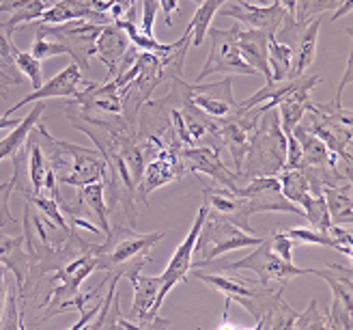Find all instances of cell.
Segmentation results:
<instances>
[{
	"mask_svg": "<svg viewBox=\"0 0 353 330\" xmlns=\"http://www.w3.org/2000/svg\"><path fill=\"white\" fill-rule=\"evenodd\" d=\"M5 300H7V279H5V268L0 266V320H3Z\"/></svg>",
	"mask_w": 353,
	"mask_h": 330,
	"instance_id": "7dc6e473",
	"label": "cell"
},
{
	"mask_svg": "<svg viewBox=\"0 0 353 330\" xmlns=\"http://www.w3.org/2000/svg\"><path fill=\"white\" fill-rule=\"evenodd\" d=\"M272 3H276V0H272Z\"/></svg>",
	"mask_w": 353,
	"mask_h": 330,
	"instance_id": "816d5d0a",
	"label": "cell"
},
{
	"mask_svg": "<svg viewBox=\"0 0 353 330\" xmlns=\"http://www.w3.org/2000/svg\"><path fill=\"white\" fill-rule=\"evenodd\" d=\"M52 3H54V0H5V3H0V13L3 11L11 13V17L5 22L7 32L13 37V30L17 26L32 22V20H39V17L43 15V11Z\"/></svg>",
	"mask_w": 353,
	"mask_h": 330,
	"instance_id": "4316f807",
	"label": "cell"
},
{
	"mask_svg": "<svg viewBox=\"0 0 353 330\" xmlns=\"http://www.w3.org/2000/svg\"><path fill=\"white\" fill-rule=\"evenodd\" d=\"M0 266L15 274V285L22 293L30 268V255L24 246V235H0Z\"/></svg>",
	"mask_w": 353,
	"mask_h": 330,
	"instance_id": "cb8c5ba5",
	"label": "cell"
},
{
	"mask_svg": "<svg viewBox=\"0 0 353 330\" xmlns=\"http://www.w3.org/2000/svg\"><path fill=\"white\" fill-rule=\"evenodd\" d=\"M105 5H108V15L112 17V22L134 20L136 0H105Z\"/></svg>",
	"mask_w": 353,
	"mask_h": 330,
	"instance_id": "b9f144b4",
	"label": "cell"
},
{
	"mask_svg": "<svg viewBox=\"0 0 353 330\" xmlns=\"http://www.w3.org/2000/svg\"><path fill=\"white\" fill-rule=\"evenodd\" d=\"M30 55H32L34 59H39V61H46V59L59 57V55H67V52H65V48H63L59 41L46 37V35H41V32L37 30V37H34V43H32Z\"/></svg>",
	"mask_w": 353,
	"mask_h": 330,
	"instance_id": "ab89813d",
	"label": "cell"
},
{
	"mask_svg": "<svg viewBox=\"0 0 353 330\" xmlns=\"http://www.w3.org/2000/svg\"><path fill=\"white\" fill-rule=\"evenodd\" d=\"M285 134H287V162L282 171L299 168L302 166V147H299V141L293 136V132H285Z\"/></svg>",
	"mask_w": 353,
	"mask_h": 330,
	"instance_id": "f6af8a7d",
	"label": "cell"
},
{
	"mask_svg": "<svg viewBox=\"0 0 353 330\" xmlns=\"http://www.w3.org/2000/svg\"><path fill=\"white\" fill-rule=\"evenodd\" d=\"M190 99L199 110H203L211 119H226L235 110V97H233V78L224 76L218 82L190 84Z\"/></svg>",
	"mask_w": 353,
	"mask_h": 330,
	"instance_id": "e0dca14e",
	"label": "cell"
},
{
	"mask_svg": "<svg viewBox=\"0 0 353 330\" xmlns=\"http://www.w3.org/2000/svg\"><path fill=\"white\" fill-rule=\"evenodd\" d=\"M231 28H233V37L239 48L241 59L248 63L256 74L265 76V82H272V72L268 65V39L272 32L261 30V28H243L237 22Z\"/></svg>",
	"mask_w": 353,
	"mask_h": 330,
	"instance_id": "44dd1931",
	"label": "cell"
},
{
	"mask_svg": "<svg viewBox=\"0 0 353 330\" xmlns=\"http://www.w3.org/2000/svg\"><path fill=\"white\" fill-rule=\"evenodd\" d=\"M76 201L84 207V210L95 218L103 235L110 231V210H108V199H105V184L93 182L78 188Z\"/></svg>",
	"mask_w": 353,
	"mask_h": 330,
	"instance_id": "d4e9b609",
	"label": "cell"
},
{
	"mask_svg": "<svg viewBox=\"0 0 353 330\" xmlns=\"http://www.w3.org/2000/svg\"><path fill=\"white\" fill-rule=\"evenodd\" d=\"M319 82H321V76H302L295 89L287 97H282L276 104V110H278V117H280V126L285 132H291L297 124H302L304 115L312 106L310 93Z\"/></svg>",
	"mask_w": 353,
	"mask_h": 330,
	"instance_id": "7402d4cb",
	"label": "cell"
},
{
	"mask_svg": "<svg viewBox=\"0 0 353 330\" xmlns=\"http://www.w3.org/2000/svg\"><path fill=\"white\" fill-rule=\"evenodd\" d=\"M297 244H308V246H330V249H334V251H339V253H343L347 259H351V249H343L341 244H336L334 242V237L330 235V233H323V231H319V229H312V227H295V229H289L287 231Z\"/></svg>",
	"mask_w": 353,
	"mask_h": 330,
	"instance_id": "d6a6232c",
	"label": "cell"
},
{
	"mask_svg": "<svg viewBox=\"0 0 353 330\" xmlns=\"http://www.w3.org/2000/svg\"><path fill=\"white\" fill-rule=\"evenodd\" d=\"M181 158L185 162L188 173H203V175H209L214 179L216 186L228 188V190H235L237 186L243 184V177L237 175L235 171L228 168L222 158H220V151L214 147H183L181 149Z\"/></svg>",
	"mask_w": 353,
	"mask_h": 330,
	"instance_id": "9a60e30c",
	"label": "cell"
},
{
	"mask_svg": "<svg viewBox=\"0 0 353 330\" xmlns=\"http://www.w3.org/2000/svg\"><path fill=\"white\" fill-rule=\"evenodd\" d=\"M166 231H153V233H136L132 227H110L103 244L95 246L97 270L105 274H119L121 279L130 272L143 270L149 262V251L162 242Z\"/></svg>",
	"mask_w": 353,
	"mask_h": 330,
	"instance_id": "6da1fadb",
	"label": "cell"
},
{
	"mask_svg": "<svg viewBox=\"0 0 353 330\" xmlns=\"http://www.w3.org/2000/svg\"><path fill=\"white\" fill-rule=\"evenodd\" d=\"M222 272H237V270H250L259 276V283L263 285H272V283H278V285H287L291 279H297V276H306V274H312L316 276V270L314 268H297L293 262H285V259H280L272 246H270V240H261V244H256V249L241 257L239 262H233V264H224L220 266Z\"/></svg>",
	"mask_w": 353,
	"mask_h": 330,
	"instance_id": "8992f818",
	"label": "cell"
},
{
	"mask_svg": "<svg viewBox=\"0 0 353 330\" xmlns=\"http://www.w3.org/2000/svg\"><path fill=\"white\" fill-rule=\"evenodd\" d=\"M128 279L134 287V302L130 320L134 322L136 330H155V328H168L170 320L160 318V276H147L143 270L130 272Z\"/></svg>",
	"mask_w": 353,
	"mask_h": 330,
	"instance_id": "8fae6325",
	"label": "cell"
},
{
	"mask_svg": "<svg viewBox=\"0 0 353 330\" xmlns=\"http://www.w3.org/2000/svg\"><path fill=\"white\" fill-rule=\"evenodd\" d=\"M143 3V17H140V32L149 35V37H155L153 35V24H155V17L157 11H160V3L157 0H140Z\"/></svg>",
	"mask_w": 353,
	"mask_h": 330,
	"instance_id": "7bdbcfd3",
	"label": "cell"
},
{
	"mask_svg": "<svg viewBox=\"0 0 353 330\" xmlns=\"http://www.w3.org/2000/svg\"><path fill=\"white\" fill-rule=\"evenodd\" d=\"M224 3H228V0H201L196 13H194V17L188 24V28L192 30V46H203L207 30L211 28V20H214L218 9Z\"/></svg>",
	"mask_w": 353,
	"mask_h": 330,
	"instance_id": "f546056e",
	"label": "cell"
},
{
	"mask_svg": "<svg viewBox=\"0 0 353 330\" xmlns=\"http://www.w3.org/2000/svg\"><path fill=\"white\" fill-rule=\"evenodd\" d=\"M270 246L272 251L280 257V259H285V262H293V251L297 246V242L287 233V231H276L272 237H270Z\"/></svg>",
	"mask_w": 353,
	"mask_h": 330,
	"instance_id": "60d3db41",
	"label": "cell"
},
{
	"mask_svg": "<svg viewBox=\"0 0 353 330\" xmlns=\"http://www.w3.org/2000/svg\"><path fill=\"white\" fill-rule=\"evenodd\" d=\"M351 5H353V0H345V3L332 13V22H336V20H341L343 15H347V13L351 11Z\"/></svg>",
	"mask_w": 353,
	"mask_h": 330,
	"instance_id": "c3c4849f",
	"label": "cell"
},
{
	"mask_svg": "<svg viewBox=\"0 0 353 330\" xmlns=\"http://www.w3.org/2000/svg\"><path fill=\"white\" fill-rule=\"evenodd\" d=\"M194 3H201V0H194Z\"/></svg>",
	"mask_w": 353,
	"mask_h": 330,
	"instance_id": "f907efd6",
	"label": "cell"
},
{
	"mask_svg": "<svg viewBox=\"0 0 353 330\" xmlns=\"http://www.w3.org/2000/svg\"><path fill=\"white\" fill-rule=\"evenodd\" d=\"M280 179V193L285 199H289L291 203H295L297 207H302V203L306 201V197L310 195L308 182L304 177V173L299 168H289V171H280L278 173Z\"/></svg>",
	"mask_w": 353,
	"mask_h": 330,
	"instance_id": "4dcf8cb0",
	"label": "cell"
},
{
	"mask_svg": "<svg viewBox=\"0 0 353 330\" xmlns=\"http://www.w3.org/2000/svg\"><path fill=\"white\" fill-rule=\"evenodd\" d=\"M160 3V9H162V13H164V22H166V26L170 28L172 26V13L174 11H179V0H157Z\"/></svg>",
	"mask_w": 353,
	"mask_h": 330,
	"instance_id": "bcb514c9",
	"label": "cell"
},
{
	"mask_svg": "<svg viewBox=\"0 0 353 330\" xmlns=\"http://www.w3.org/2000/svg\"><path fill=\"white\" fill-rule=\"evenodd\" d=\"M323 199L327 205V212L334 224H349L353 220V197H351V184L330 186L323 188Z\"/></svg>",
	"mask_w": 353,
	"mask_h": 330,
	"instance_id": "83f0119b",
	"label": "cell"
},
{
	"mask_svg": "<svg viewBox=\"0 0 353 330\" xmlns=\"http://www.w3.org/2000/svg\"><path fill=\"white\" fill-rule=\"evenodd\" d=\"M130 46L132 43L128 39L125 30H123L117 22L101 26V32L95 43V57L105 65V69H108V80H114L119 63L123 57H125Z\"/></svg>",
	"mask_w": 353,
	"mask_h": 330,
	"instance_id": "603a6c76",
	"label": "cell"
},
{
	"mask_svg": "<svg viewBox=\"0 0 353 330\" xmlns=\"http://www.w3.org/2000/svg\"><path fill=\"white\" fill-rule=\"evenodd\" d=\"M207 35L211 37L209 57L203 69L196 74V82H203L211 74L224 76H254L256 72L245 63L239 55V48L233 37V28H209Z\"/></svg>",
	"mask_w": 353,
	"mask_h": 330,
	"instance_id": "9c48e42d",
	"label": "cell"
},
{
	"mask_svg": "<svg viewBox=\"0 0 353 330\" xmlns=\"http://www.w3.org/2000/svg\"><path fill=\"white\" fill-rule=\"evenodd\" d=\"M183 175H188V168L181 158V149H160L145 164L143 177H140V184L136 188V199L147 207L149 195L153 190L179 182Z\"/></svg>",
	"mask_w": 353,
	"mask_h": 330,
	"instance_id": "5bb4252c",
	"label": "cell"
},
{
	"mask_svg": "<svg viewBox=\"0 0 353 330\" xmlns=\"http://www.w3.org/2000/svg\"><path fill=\"white\" fill-rule=\"evenodd\" d=\"M325 326H327V313H323L319 309V300L316 298L310 300L306 311L297 313V320L293 324V328H297V330H319Z\"/></svg>",
	"mask_w": 353,
	"mask_h": 330,
	"instance_id": "f35d334b",
	"label": "cell"
},
{
	"mask_svg": "<svg viewBox=\"0 0 353 330\" xmlns=\"http://www.w3.org/2000/svg\"><path fill=\"white\" fill-rule=\"evenodd\" d=\"M268 65L272 72V82H282L293 78V50L276 39L272 32L268 39Z\"/></svg>",
	"mask_w": 353,
	"mask_h": 330,
	"instance_id": "f1b7e54d",
	"label": "cell"
},
{
	"mask_svg": "<svg viewBox=\"0 0 353 330\" xmlns=\"http://www.w3.org/2000/svg\"><path fill=\"white\" fill-rule=\"evenodd\" d=\"M74 20H86L93 24H110L105 0H54L39 17L41 24H65Z\"/></svg>",
	"mask_w": 353,
	"mask_h": 330,
	"instance_id": "2e32d148",
	"label": "cell"
},
{
	"mask_svg": "<svg viewBox=\"0 0 353 330\" xmlns=\"http://www.w3.org/2000/svg\"><path fill=\"white\" fill-rule=\"evenodd\" d=\"M13 190H15L13 179L0 184V222H3V224L15 222V218L11 216V210H9V199L13 195Z\"/></svg>",
	"mask_w": 353,
	"mask_h": 330,
	"instance_id": "ee69618b",
	"label": "cell"
},
{
	"mask_svg": "<svg viewBox=\"0 0 353 330\" xmlns=\"http://www.w3.org/2000/svg\"><path fill=\"white\" fill-rule=\"evenodd\" d=\"M287 162V134L280 126L276 108L265 110L259 117L256 130L250 138V147L241 164V177L278 175Z\"/></svg>",
	"mask_w": 353,
	"mask_h": 330,
	"instance_id": "7a4b0ae2",
	"label": "cell"
},
{
	"mask_svg": "<svg viewBox=\"0 0 353 330\" xmlns=\"http://www.w3.org/2000/svg\"><path fill=\"white\" fill-rule=\"evenodd\" d=\"M37 30L46 37L59 41L80 72H88V61L95 55V43L101 32V24H93L86 20H74L65 24H39Z\"/></svg>",
	"mask_w": 353,
	"mask_h": 330,
	"instance_id": "52a82bcc",
	"label": "cell"
},
{
	"mask_svg": "<svg viewBox=\"0 0 353 330\" xmlns=\"http://www.w3.org/2000/svg\"><path fill=\"white\" fill-rule=\"evenodd\" d=\"M74 101L69 104L74 110L82 113V115H123L121 108V95L114 80L108 82H84L82 89L78 91L76 97H72Z\"/></svg>",
	"mask_w": 353,
	"mask_h": 330,
	"instance_id": "d6986e66",
	"label": "cell"
},
{
	"mask_svg": "<svg viewBox=\"0 0 353 330\" xmlns=\"http://www.w3.org/2000/svg\"><path fill=\"white\" fill-rule=\"evenodd\" d=\"M345 0H297L295 5V20L297 22H310L312 17L321 15L325 11H336Z\"/></svg>",
	"mask_w": 353,
	"mask_h": 330,
	"instance_id": "8d00e7d4",
	"label": "cell"
},
{
	"mask_svg": "<svg viewBox=\"0 0 353 330\" xmlns=\"http://www.w3.org/2000/svg\"><path fill=\"white\" fill-rule=\"evenodd\" d=\"M13 59H15V67H17V72L24 74L30 84H32V89H39V86L43 84V69H41V61L39 59H34L30 52H22V50H17L13 46Z\"/></svg>",
	"mask_w": 353,
	"mask_h": 330,
	"instance_id": "e575fe53",
	"label": "cell"
},
{
	"mask_svg": "<svg viewBox=\"0 0 353 330\" xmlns=\"http://www.w3.org/2000/svg\"><path fill=\"white\" fill-rule=\"evenodd\" d=\"M321 15L312 17L310 22H297L295 17L285 15V20L276 28V39L287 43L293 50V78L304 76L306 69L314 63L316 43H319Z\"/></svg>",
	"mask_w": 353,
	"mask_h": 330,
	"instance_id": "ba28073f",
	"label": "cell"
},
{
	"mask_svg": "<svg viewBox=\"0 0 353 330\" xmlns=\"http://www.w3.org/2000/svg\"><path fill=\"white\" fill-rule=\"evenodd\" d=\"M218 13L222 17H233L237 24H245L248 28H261L268 32H276V28L287 15L278 3L252 5L250 0H228L218 9Z\"/></svg>",
	"mask_w": 353,
	"mask_h": 330,
	"instance_id": "ac0fdd59",
	"label": "cell"
},
{
	"mask_svg": "<svg viewBox=\"0 0 353 330\" xmlns=\"http://www.w3.org/2000/svg\"><path fill=\"white\" fill-rule=\"evenodd\" d=\"M209 212V205L203 201V205L199 207V214L194 218L192 227L188 231V235L181 240V244L176 246V251L172 253L170 262L166 266V270L160 274V296H157V304H164L168 291L174 289L179 283L188 281V274L192 270V262H194V246H196V240H199V233H201V227L205 222V216Z\"/></svg>",
	"mask_w": 353,
	"mask_h": 330,
	"instance_id": "7c38bea8",
	"label": "cell"
},
{
	"mask_svg": "<svg viewBox=\"0 0 353 330\" xmlns=\"http://www.w3.org/2000/svg\"><path fill=\"white\" fill-rule=\"evenodd\" d=\"M256 244H261V237L245 233L235 222L226 220L214 212H207L196 246H194V255H199V262H192V268L209 266L214 264V259H218L224 253H231L237 249H250Z\"/></svg>",
	"mask_w": 353,
	"mask_h": 330,
	"instance_id": "3957f363",
	"label": "cell"
},
{
	"mask_svg": "<svg viewBox=\"0 0 353 330\" xmlns=\"http://www.w3.org/2000/svg\"><path fill=\"white\" fill-rule=\"evenodd\" d=\"M138 65V74L119 89L121 95V108H123V119L132 132H136V119L140 108L145 106V101L151 99V93L157 89V86L166 84L164 74H162V61L153 52H143L136 59Z\"/></svg>",
	"mask_w": 353,
	"mask_h": 330,
	"instance_id": "5b68a950",
	"label": "cell"
},
{
	"mask_svg": "<svg viewBox=\"0 0 353 330\" xmlns=\"http://www.w3.org/2000/svg\"><path fill=\"white\" fill-rule=\"evenodd\" d=\"M84 82L86 80H84V76L80 72V67L72 61L54 78H50L46 84L39 86V89H34L32 93L22 97L20 101L15 104V106L7 108L5 117H11L15 110H20L22 106H26V104H30V101L34 104V101H46V99H52V97H76Z\"/></svg>",
	"mask_w": 353,
	"mask_h": 330,
	"instance_id": "ffe728a7",
	"label": "cell"
},
{
	"mask_svg": "<svg viewBox=\"0 0 353 330\" xmlns=\"http://www.w3.org/2000/svg\"><path fill=\"white\" fill-rule=\"evenodd\" d=\"M276 3H278L282 9H285L287 15L295 17V5H297V0H276Z\"/></svg>",
	"mask_w": 353,
	"mask_h": 330,
	"instance_id": "681fc988",
	"label": "cell"
},
{
	"mask_svg": "<svg viewBox=\"0 0 353 330\" xmlns=\"http://www.w3.org/2000/svg\"><path fill=\"white\" fill-rule=\"evenodd\" d=\"M302 210H304V216H306V220H308V224L312 229H319L323 233L330 231V227L334 222L330 218L323 195H308L306 201L302 203Z\"/></svg>",
	"mask_w": 353,
	"mask_h": 330,
	"instance_id": "836d02e7",
	"label": "cell"
},
{
	"mask_svg": "<svg viewBox=\"0 0 353 330\" xmlns=\"http://www.w3.org/2000/svg\"><path fill=\"white\" fill-rule=\"evenodd\" d=\"M34 104H37V106H34L15 128H11V132L3 138V141H0V162L7 160V158H13V155L26 145L28 136L32 134L34 126H37V121L41 119L43 110H46V106L41 101H34Z\"/></svg>",
	"mask_w": 353,
	"mask_h": 330,
	"instance_id": "484cf974",
	"label": "cell"
},
{
	"mask_svg": "<svg viewBox=\"0 0 353 330\" xmlns=\"http://www.w3.org/2000/svg\"><path fill=\"white\" fill-rule=\"evenodd\" d=\"M59 141V138H57ZM65 153V168L59 177V184L82 188L93 182H103L108 175V164H105L99 149H88L82 145H74L69 141H59Z\"/></svg>",
	"mask_w": 353,
	"mask_h": 330,
	"instance_id": "30bf717a",
	"label": "cell"
},
{
	"mask_svg": "<svg viewBox=\"0 0 353 330\" xmlns=\"http://www.w3.org/2000/svg\"><path fill=\"white\" fill-rule=\"evenodd\" d=\"M13 39L11 35L5 28V22H0V72H5L11 80H15V84L22 82V74L17 72L15 67V59H13Z\"/></svg>",
	"mask_w": 353,
	"mask_h": 330,
	"instance_id": "d590c367",
	"label": "cell"
},
{
	"mask_svg": "<svg viewBox=\"0 0 353 330\" xmlns=\"http://www.w3.org/2000/svg\"><path fill=\"white\" fill-rule=\"evenodd\" d=\"M194 276L201 279L203 283H207L209 287H214L216 291H220L222 296L228 302H237L239 307H243L248 311V316L254 318V322L270 311L272 304L285 293V285H278V289L274 291L270 285H263V283H250L241 279V276H226L222 270L220 274H203L199 270H194Z\"/></svg>",
	"mask_w": 353,
	"mask_h": 330,
	"instance_id": "277c9868",
	"label": "cell"
},
{
	"mask_svg": "<svg viewBox=\"0 0 353 330\" xmlns=\"http://www.w3.org/2000/svg\"><path fill=\"white\" fill-rule=\"evenodd\" d=\"M17 304H20V289H17V285H7V300H5L0 328H5V330L24 328L22 313H20V309H17Z\"/></svg>",
	"mask_w": 353,
	"mask_h": 330,
	"instance_id": "74e56055",
	"label": "cell"
},
{
	"mask_svg": "<svg viewBox=\"0 0 353 330\" xmlns=\"http://www.w3.org/2000/svg\"><path fill=\"white\" fill-rule=\"evenodd\" d=\"M265 113L263 106H254L248 110H233L226 119H220V141L222 147L228 149L235 164V173L241 175V164L245 153H248L250 147V138L256 130L259 117Z\"/></svg>",
	"mask_w": 353,
	"mask_h": 330,
	"instance_id": "4fadbf2b",
	"label": "cell"
},
{
	"mask_svg": "<svg viewBox=\"0 0 353 330\" xmlns=\"http://www.w3.org/2000/svg\"><path fill=\"white\" fill-rule=\"evenodd\" d=\"M297 313L289 302H285V298H278L270 311H265V313L256 320V328H268V330H280V328H293L295 320H297Z\"/></svg>",
	"mask_w": 353,
	"mask_h": 330,
	"instance_id": "1f68e13d",
	"label": "cell"
}]
</instances>
